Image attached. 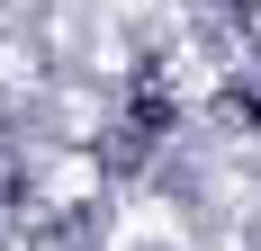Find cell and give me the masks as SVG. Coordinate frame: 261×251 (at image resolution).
<instances>
[{"label":"cell","mask_w":261,"mask_h":251,"mask_svg":"<svg viewBox=\"0 0 261 251\" xmlns=\"http://www.w3.org/2000/svg\"><path fill=\"white\" fill-rule=\"evenodd\" d=\"M216 117L234 125L243 144H261V54L225 63V81H216Z\"/></svg>","instance_id":"cell-1"}]
</instances>
